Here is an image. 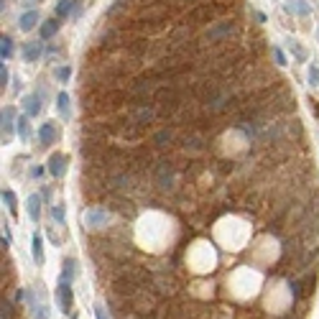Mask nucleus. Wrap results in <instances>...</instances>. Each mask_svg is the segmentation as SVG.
<instances>
[{
  "instance_id": "nucleus-2",
  "label": "nucleus",
  "mask_w": 319,
  "mask_h": 319,
  "mask_svg": "<svg viewBox=\"0 0 319 319\" xmlns=\"http://www.w3.org/2000/svg\"><path fill=\"white\" fill-rule=\"evenodd\" d=\"M56 304L64 314H69L72 307H74V294H72V281H61L59 279V286H56Z\"/></svg>"
},
{
  "instance_id": "nucleus-5",
  "label": "nucleus",
  "mask_w": 319,
  "mask_h": 319,
  "mask_svg": "<svg viewBox=\"0 0 319 319\" xmlns=\"http://www.w3.org/2000/svg\"><path fill=\"white\" fill-rule=\"evenodd\" d=\"M56 138H59V131H56V125L51 120H46L44 125L38 128V143L51 146V143H56Z\"/></svg>"
},
{
  "instance_id": "nucleus-1",
  "label": "nucleus",
  "mask_w": 319,
  "mask_h": 319,
  "mask_svg": "<svg viewBox=\"0 0 319 319\" xmlns=\"http://www.w3.org/2000/svg\"><path fill=\"white\" fill-rule=\"evenodd\" d=\"M82 222H84V227H87V230L108 227V222H110V212H108V209H102V207H90V209H84Z\"/></svg>"
},
{
  "instance_id": "nucleus-16",
  "label": "nucleus",
  "mask_w": 319,
  "mask_h": 319,
  "mask_svg": "<svg viewBox=\"0 0 319 319\" xmlns=\"http://www.w3.org/2000/svg\"><path fill=\"white\" fill-rule=\"evenodd\" d=\"M10 56H13V38L10 36H3V38H0V59L8 61Z\"/></svg>"
},
{
  "instance_id": "nucleus-3",
  "label": "nucleus",
  "mask_w": 319,
  "mask_h": 319,
  "mask_svg": "<svg viewBox=\"0 0 319 319\" xmlns=\"http://www.w3.org/2000/svg\"><path fill=\"white\" fill-rule=\"evenodd\" d=\"M67 156L64 154H51L49 156V161H46V168H49V174L54 176V179H61L64 174H67Z\"/></svg>"
},
{
  "instance_id": "nucleus-6",
  "label": "nucleus",
  "mask_w": 319,
  "mask_h": 319,
  "mask_svg": "<svg viewBox=\"0 0 319 319\" xmlns=\"http://www.w3.org/2000/svg\"><path fill=\"white\" fill-rule=\"evenodd\" d=\"M41 95H44L41 90H38V92H33V95H26V100H23V102H26V115H28V118H33V115H38V113H41Z\"/></svg>"
},
{
  "instance_id": "nucleus-32",
  "label": "nucleus",
  "mask_w": 319,
  "mask_h": 319,
  "mask_svg": "<svg viewBox=\"0 0 319 319\" xmlns=\"http://www.w3.org/2000/svg\"><path fill=\"white\" fill-rule=\"evenodd\" d=\"M0 82H3V87L8 84V69H5V61H3V67H0Z\"/></svg>"
},
{
  "instance_id": "nucleus-28",
  "label": "nucleus",
  "mask_w": 319,
  "mask_h": 319,
  "mask_svg": "<svg viewBox=\"0 0 319 319\" xmlns=\"http://www.w3.org/2000/svg\"><path fill=\"white\" fill-rule=\"evenodd\" d=\"M186 151H191V154H194V151H202V141L199 138H186Z\"/></svg>"
},
{
  "instance_id": "nucleus-4",
  "label": "nucleus",
  "mask_w": 319,
  "mask_h": 319,
  "mask_svg": "<svg viewBox=\"0 0 319 319\" xmlns=\"http://www.w3.org/2000/svg\"><path fill=\"white\" fill-rule=\"evenodd\" d=\"M3 143H8V138L13 136V128H18V118H15V108H3Z\"/></svg>"
},
{
  "instance_id": "nucleus-17",
  "label": "nucleus",
  "mask_w": 319,
  "mask_h": 319,
  "mask_svg": "<svg viewBox=\"0 0 319 319\" xmlns=\"http://www.w3.org/2000/svg\"><path fill=\"white\" fill-rule=\"evenodd\" d=\"M18 136H20V141H28V138H31L28 115H20V118H18Z\"/></svg>"
},
{
  "instance_id": "nucleus-14",
  "label": "nucleus",
  "mask_w": 319,
  "mask_h": 319,
  "mask_svg": "<svg viewBox=\"0 0 319 319\" xmlns=\"http://www.w3.org/2000/svg\"><path fill=\"white\" fill-rule=\"evenodd\" d=\"M28 217L33 222H38V217H41V197L38 194H31L28 197Z\"/></svg>"
},
{
  "instance_id": "nucleus-23",
  "label": "nucleus",
  "mask_w": 319,
  "mask_h": 319,
  "mask_svg": "<svg viewBox=\"0 0 319 319\" xmlns=\"http://www.w3.org/2000/svg\"><path fill=\"white\" fill-rule=\"evenodd\" d=\"M0 319H13V304L8 299L0 302Z\"/></svg>"
},
{
  "instance_id": "nucleus-9",
  "label": "nucleus",
  "mask_w": 319,
  "mask_h": 319,
  "mask_svg": "<svg viewBox=\"0 0 319 319\" xmlns=\"http://www.w3.org/2000/svg\"><path fill=\"white\" fill-rule=\"evenodd\" d=\"M56 33H59V20H56V18H49V20H44V23H41V38H44V41L54 38Z\"/></svg>"
},
{
  "instance_id": "nucleus-27",
  "label": "nucleus",
  "mask_w": 319,
  "mask_h": 319,
  "mask_svg": "<svg viewBox=\"0 0 319 319\" xmlns=\"http://www.w3.org/2000/svg\"><path fill=\"white\" fill-rule=\"evenodd\" d=\"M309 82H312V87H319V67H309Z\"/></svg>"
},
{
  "instance_id": "nucleus-33",
  "label": "nucleus",
  "mask_w": 319,
  "mask_h": 319,
  "mask_svg": "<svg viewBox=\"0 0 319 319\" xmlns=\"http://www.w3.org/2000/svg\"><path fill=\"white\" fill-rule=\"evenodd\" d=\"M20 3H23V5H36L38 0H20Z\"/></svg>"
},
{
  "instance_id": "nucleus-19",
  "label": "nucleus",
  "mask_w": 319,
  "mask_h": 319,
  "mask_svg": "<svg viewBox=\"0 0 319 319\" xmlns=\"http://www.w3.org/2000/svg\"><path fill=\"white\" fill-rule=\"evenodd\" d=\"M151 118H154V108H148V105H143V108L136 113V123H141V125H143V123H148Z\"/></svg>"
},
{
  "instance_id": "nucleus-24",
  "label": "nucleus",
  "mask_w": 319,
  "mask_h": 319,
  "mask_svg": "<svg viewBox=\"0 0 319 319\" xmlns=\"http://www.w3.org/2000/svg\"><path fill=\"white\" fill-rule=\"evenodd\" d=\"M54 77H56V82H67V79L72 77V69L67 67V64H64V67H59V69L54 72Z\"/></svg>"
},
{
  "instance_id": "nucleus-7",
  "label": "nucleus",
  "mask_w": 319,
  "mask_h": 319,
  "mask_svg": "<svg viewBox=\"0 0 319 319\" xmlns=\"http://www.w3.org/2000/svg\"><path fill=\"white\" fill-rule=\"evenodd\" d=\"M38 23V10H26L23 15L18 18V28L20 31H33Z\"/></svg>"
},
{
  "instance_id": "nucleus-13",
  "label": "nucleus",
  "mask_w": 319,
  "mask_h": 319,
  "mask_svg": "<svg viewBox=\"0 0 319 319\" xmlns=\"http://www.w3.org/2000/svg\"><path fill=\"white\" fill-rule=\"evenodd\" d=\"M77 8V0H59L56 3V15L59 18H69Z\"/></svg>"
},
{
  "instance_id": "nucleus-18",
  "label": "nucleus",
  "mask_w": 319,
  "mask_h": 319,
  "mask_svg": "<svg viewBox=\"0 0 319 319\" xmlns=\"http://www.w3.org/2000/svg\"><path fill=\"white\" fill-rule=\"evenodd\" d=\"M49 317H51L49 304H46V302H38V304H36V309H33V319H49Z\"/></svg>"
},
{
  "instance_id": "nucleus-8",
  "label": "nucleus",
  "mask_w": 319,
  "mask_h": 319,
  "mask_svg": "<svg viewBox=\"0 0 319 319\" xmlns=\"http://www.w3.org/2000/svg\"><path fill=\"white\" fill-rule=\"evenodd\" d=\"M41 51H44L41 41H28V44L23 46V61H38Z\"/></svg>"
},
{
  "instance_id": "nucleus-22",
  "label": "nucleus",
  "mask_w": 319,
  "mask_h": 319,
  "mask_svg": "<svg viewBox=\"0 0 319 319\" xmlns=\"http://www.w3.org/2000/svg\"><path fill=\"white\" fill-rule=\"evenodd\" d=\"M3 202L8 204V209L15 215V209H18V204H15V194H13V189H3Z\"/></svg>"
},
{
  "instance_id": "nucleus-15",
  "label": "nucleus",
  "mask_w": 319,
  "mask_h": 319,
  "mask_svg": "<svg viewBox=\"0 0 319 319\" xmlns=\"http://www.w3.org/2000/svg\"><path fill=\"white\" fill-rule=\"evenodd\" d=\"M56 110L61 118H69V95L67 92H59L56 95Z\"/></svg>"
},
{
  "instance_id": "nucleus-10",
  "label": "nucleus",
  "mask_w": 319,
  "mask_h": 319,
  "mask_svg": "<svg viewBox=\"0 0 319 319\" xmlns=\"http://www.w3.org/2000/svg\"><path fill=\"white\" fill-rule=\"evenodd\" d=\"M286 10H289V13H296V15H309V13H312V5L304 3V0H289V3H286Z\"/></svg>"
},
{
  "instance_id": "nucleus-25",
  "label": "nucleus",
  "mask_w": 319,
  "mask_h": 319,
  "mask_svg": "<svg viewBox=\"0 0 319 319\" xmlns=\"http://www.w3.org/2000/svg\"><path fill=\"white\" fill-rule=\"evenodd\" d=\"M168 141H171V131H161V133H156V138H154L156 146H166Z\"/></svg>"
},
{
  "instance_id": "nucleus-12",
  "label": "nucleus",
  "mask_w": 319,
  "mask_h": 319,
  "mask_svg": "<svg viewBox=\"0 0 319 319\" xmlns=\"http://www.w3.org/2000/svg\"><path fill=\"white\" fill-rule=\"evenodd\" d=\"M159 186L161 189H171V184H174V176H171V168H168V163H163L161 168H159Z\"/></svg>"
},
{
  "instance_id": "nucleus-20",
  "label": "nucleus",
  "mask_w": 319,
  "mask_h": 319,
  "mask_svg": "<svg viewBox=\"0 0 319 319\" xmlns=\"http://www.w3.org/2000/svg\"><path fill=\"white\" fill-rule=\"evenodd\" d=\"M230 31H232V26H230V23H220V26H215V28L209 31V38H212V41H217L220 36H225V33H230Z\"/></svg>"
},
{
  "instance_id": "nucleus-30",
  "label": "nucleus",
  "mask_w": 319,
  "mask_h": 319,
  "mask_svg": "<svg viewBox=\"0 0 319 319\" xmlns=\"http://www.w3.org/2000/svg\"><path fill=\"white\" fill-rule=\"evenodd\" d=\"M95 317H97V319H108V314H105V307H102V304H95Z\"/></svg>"
},
{
  "instance_id": "nucleus-31",
  "label": "nucleus",
  "mask_w": 319,
  "mask_h": 319,
  "mask_svg": "<svg viewBox=\"0 0 319 319\" xmlns=\"http://www.w3.org/2000/svg\"><path fill=\"white\" fill-rule=\"evenodd\" d=\"M289 46H291V51H294L296 56H299V59H304V49H302L299 44H294V41H291V44H289Z\"/></svg>"
},
{
  "instance_id": "nucleus-21",
  "label": "nucleus",
  "mask_w": 319,
  "mask_h": 319,
  "mask_svg": "<svg viewBox=\"0 0 319 319\" xmlns=\"http://www.w3.org/2000/svg\"><path fill=\"white\" fill-rule=\"evenodd\" d=\"M74 279V261H64V268H61V281H72Z\"/></svg>"
},
{
  "instance_id": "nucleus-29",
  "label": "nucleus",
  "mask_w": 319,
  "mask_h": 319,
  "mask_svg": "<svg viewBox=\"0 0 319 319\" xmlns=\"http://www.w3.org/2000/svg\"><path fill=\"white\" fill-rule=\"evenodd\" d=\"M273 59H276V64H281V67L286 64V56H284V51H281V49H273Z\"/></svg>"
},
{
  "instance_id": "nucleus-26",
  "label": "nucleus",
  "mask_w": 319,
  "mask_h": 319,
  "mask_svg": "<svg viewBox=\"0 0 319 319\" xmlns=\"http://www.w3.org/2000/svg\"><path fill=\"white\" fill-rule=\"evenodd\" d=\"M51 215H54V220H56L59 225H64V207H61V204H54V207H51Z\"/></svg>"
},
{
  "instance_id": "nucleus-11",
  "label": "nucleus",
  "mask_w": 319,
  "mask_h": 319,
  "mask_svg": "<svg viewBox=\"0 0 319 319\" xmlns=\"http://www.w3.org/2000/svg\"><path fill=\"white\" fill-rule=\"evenodd\" d=\"M31 253H33V261L36 263H44V240H41L38 232L31 238Z\"/></svg>"
}]
</instances>
